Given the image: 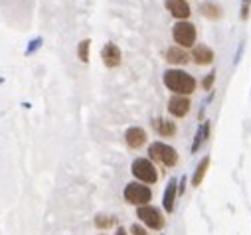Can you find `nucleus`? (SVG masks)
<instances>
[{"instance_id": "obj_9", "label": "nucleus", "mask_w": 251, "mask_h": 235, "mask_svg": "<svg viewBox=\"0 0 251 235\" xmlns=\"http://www.w3.org/2000/svg\"><path fill=\"white\" fill-rule=\"evenodd\" d=\"M168 111L174 117H184V115H188V111H190V101H188V97H184V95H174L168 101Z\"/></svg>"}, {"instance_id": "obj_23", "label": "nucleus", "mask_w": 251, "mask_h": 235, "mask_svg": "<svg viewBox=\"0 0 251 235\" xmlns=\"http://www.w3.org/2000/svg\"><path fill=\"white\" fill-rule=\"evenodd\" d=\"M131 233H133V235H147L145 227H141V225H137V223H135V225L131 227Z\"/></svg>"}, {"instance_id": "obj_12", "label": "nucleus", "mask_w": 251, "mask_h": 235, "mask_svg": "<svg viewBox=\"0 0 251 235\" xmlns=\"http://www.w3.org/2000/svg\"><path fill=\"white\" fill-rule=\"evenodd\" d=\"M188 60H190V57H188V53H186L180 46H172V47L166 49V62H168V64L182 66V64H186Z\"/></svg>"}, {"instance_id": "obj_2", "label": "nucleus", "mask_w": 251, "mask_h": 235, "mask_svg": "<svg viewBox=\"0 0 251 235\" xmlns=\"http://www.w3.org/2000/svg\"><path fill=\"white\" fill-rule=\"evenodd\" d=\"M172 38L180 47H192L196 42V26L190 22H178L172 28Z\"/></svg>"}, {"instance_id": "obj_13", "label": "nucleus", "mask_w": 251, "mask_h": 235, "mask_svg": "<svg viewBox=\"0 0 251 235\" xmlns=\"http://www.w3.org/2000/svg\"><path fill=\"white\" fill-rule=\"evenodd\" d=\"M176 186H178V182H176V178H172V180L168 182V186H166V192H164V200H162V204H164V210H166L168 213H170V212H174Z\"/></svg>"}, {"instance_id": "obj_10", "label": "nucleus", "mask_w": 251, "mask_h": 235, "mask_svg": "<svg viewBox=\"0 0 251 235\" xmlns=\"http://www.w3.org/2000/svg\"><path fill=\"white\" fill-rule=\"evenodd\" d=\"M125 139H127V144L131 148H141L147 142V133L141 127H131L127 133H125Z\"/></svg>"}, {"instance_id": "obj_1", "label": "nucleus", "mask_w": 251, "mask_h": 235, "mask_svg": "<svg viewBox=\"0 0 251 235\" xmlns=\"http://www.w3.org/2000/svg\"><path fill=\"white\" fill-rule=\"evenodd\" d=\"M162 79H164V85L176 95H190L196 89V79L182 70H168Z\"/></svg>"}, {"instance_id": "obj_20", "label": "nucleus", "mask_w": 251, "mask_h": 235, "mask_svg": "<svg viewBox=\"0 0 251 235\" xmlns=\"http://www.w3.org/2000/svg\"><path fill=\"white\" fill-rule=\"evenodd\" d=\"M249 6H251V0H241V20H247Z\"/></svg>"}, {"instance_id": "obj_16", "label": "nucleus", "mask_w": 251, "mask_h": 235, "mask_svg": "<svg viewBox=\"0 0 251 235\" xmlns=\"http://www.w3.org/2000/svg\"><path fill=\"white\" fill-rule=\"evenodd\" d=\"M200 10H202V14H204L206 18H210V20L222 18V8H220L218 4H214V2H204V4L200 6Z\"/></svg>"}, {"instance_id": "obj_11", "label": "nucleus", "mask_w": 251, "mask_h": 235, "mask_svg": "<svg viewBox=\"0 0 251 235\" xmlns=\"http://www.w3.org/2000/svg\"><path fill=\"white\" fill-rule=\"evenodd\" d=\"M192 57H194V62L198 64V66H208V64H212L214 62V51L208 47V46H194V49H192Z\"/></svg>"}, {"instance_id": "obj_7", "label": "nucleus", "mask_w": 251, "mask_h": 235, "mask_svg": "<svg viewBox=\"0 0 251 235\" xmlns=\"http://www.w3.org/2000/svg\"><path fill=\"white\" fill-rule=\"evenodd\" d=\"M101 60L107 68H117L121 64V49L111 42L105 44L103 49H101Z\"/></svg>"}, {"instance_id": "obj_22", "label": "nucleus", "mask_w": 251, "mask_h": 235, "mask_svg": "<svg viewBox=\"0 0 251 235\" xmlns=\"http://www.w3.org/2000/svg\"><path fill=\"white\" fill-rule=\"evenodd\" d=\"M40 46H42V38H36V40H32V42H30V46L26 47V53H32V51H34V49H38Z\"/></svg>"}, {"instance_id": "obj_17", "label": "nucleus", "mask_w": 251, "mask_h": 235, "mask_svg": "<svg viewBox=\"0 0 251 235\" xmlns=\"http://www.w3.org/2000/svg\"><path fill=\"white\" fill-rule=\"evenodd\" d=\"M208 137H210V123L206 121V123L200 127V131L196 133V139H194V144H192V152H196V150L202 146V142H204Z\"/></svg>"}, {"instance_id": "obj_3", "label": "nucleus", "mask_w": 251, "mask_h": 235, "mask_svg": "<svg viewBox=\"0 0 251 235\" xmlns=\"http://www.w3.org/2000/svg\"><path fill=\"white\" fill-rule=\"evenodd\" d=\"M149 154L152 160L160 162L162 166H174L178 162V152L164 142H152L149 146Z\"/></svg>"}, {"instance_id": "obj_6", "label": "nucleus", "mask_w": 251, "mask_h": 235, "mask_svg": "<svg viewBox=\"0 0 251 235\" xmlns=\"http://www.w3.org/2000/svg\"><path fill=\"white\" fill-rule=\"evenodd\" d=\"M137 215H139V219H141L145 225H149V227H152V229H162V227H164V217H162V213H160L156 208H152V206H141L139 212H137Z\"/></svg>"}, {"instance_id": "obj_25", "label": "nucleus", "mask_w": 251, "mask_h": 235, "mask_svg": "<svg viewBox=\"0 0 251 235\" xmlns=\"http://www.w3.org/2000/svg\"><path fill=\"white\" fill-rule=\"evenodd\" d=\"M117 235H127V233H125V229H119V231H117Z\"/></svg>"}, {"instance_id": "obj_8", "label": "nucleus", "mask_w": 251, "mask_h": 235, "mask_svg": "<svg viewBox=\"0 0 251 235\" xmlns=\"http://www.w3.org/2000/svg\"><path fill=\"white\" fill-rule=\"evenodd\" d=\"M166 8H168V12L174 16V18H178V20H186L188 16H190V6H188V2L186 0H166Z\"/></svg>"}, {"instance_id": "obj_5", "label": "nucleus", "mask_w": 251, "mask_h": 235, "mask_svg": "<svg viewBox=\"0 0 251 235\" xmlns=\"http://www.w3.org/2000/svg\"><path fill=\"white\" fill-rule=\"evenodd\" d=\"M151 188L145 186V184H137V182H131L125 188V200L129 204H135V206H149L151 202Z\"/></svg>"}, {"instance_id": "obj_15", "label": "nucleus", "mask_w": 251, "mask_h": 235, "mask_svg": "<svg viewBox=\"0 0 251 235\" xmlns=\"http://www.w3.org/2000/svg\"><path fill=\"white\" fill-rule=\"evenodd\" d=\"M208 168H210V158L206 156V158H202V162L196 166V172H194V176H192V186H200V184H202Z\"/></svg>"}, {"instance_id": "obj_24", "label": "nucleus", "mask_w": 251, "mask_h": 235, "mask_svg": "<svg viewBox=\"0 0 251 235\" xmlns=\"http://www.w3.org/2000/svg\"><path fill=\"white\" fill-rule=\"evenodd\" d=\"M184 186H186V178H182V180H180V188H178V192H180V194L184 192Z\"/></svg>"}, {"instance_id": "obj_21", "label": "nucleus", "mask_w": 251, "mask_h": 235, "mask_svg": "<svg viewBox=\"0 0 251 235\" xmlns=\"http://www.w3.org/2000/svg\"><path fill=\"white\" fill-rule=\"evenodd\" d=\"M214 79H216V71H212V73H210V75L204 79V83H202V85H204V89H206V91H210V89H212Z\"/></svg>"}, {"instance_id": "obj_19", "label": "nucleus", "mask_w": 251, "mask_h": 235, "mask_svg": "<svg viewBox=\"0 0 251 235\" xmlns=\"http://www.w3.org/2000/svg\"><path fill=\"white\" fill-rule=\"evenodd\" d=\"M89 46H91V42L89 40H83L81 44H79V47H77V55H79V60L81 62H89Z\"/></svg>"}, {"instance_id": "obj_14", "label": "nucleus", "mask_w": 251, "mask_h": 235, "mask_svg": "<svg viewBox=\"0 0 251 235\" xmlns=\"http://www.w3.org/2000/svg\"><path fill=\"white\" fill-rule=\"evenodd\" d=\"M152 125H154V129H156V133H158L160 137H172V135L176 133V125H174L172 121H166V119H156Z\"/></svg>"}, {"instance_id": "obj_4", "label": "nucleus", "mask_w": 251, "mask_h": 235, "mask_svg": "<svg viewBox=\"0 0 251 235\" xmlns=\"http://www.w3.org/2000/svg\"><path fill=\"white\" fill-rule=\"evenodd\" d=\"M131 170H133V174H135V178H139V180L145 182V184H154V182L158 180L156 168H154L152 162L147 160V158H137V160L133 162Z\"/></svg>"}, {"instance_id": "obj_18", "label": "nucleus", "mask_w": 251, "mask_h": 235, "mask_svg": "<svg viewBox=\"0 0 251 235\" xmlns=\"http://www.w3.org/2000/svg\"><path fill=\"white\" fill-rule=\"evenodd\" d=\"M115 223H117V219L111 217V215H97V217H95V225H97L99 229H107V227H111V225H115Z\"/></svg>"}]
</instances>
